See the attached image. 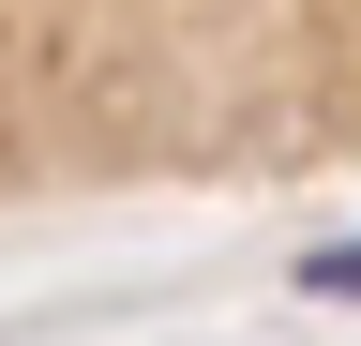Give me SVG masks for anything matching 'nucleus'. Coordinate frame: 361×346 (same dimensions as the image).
Here are the masks:
<instances>
[{
  "label": "nucleus",
  "mask_w": 361,
  "mask_h": 346,
  "mask_svg": "<svg viewBox=\"0 0 361 346\" xmlns=\"http://www.w3.org/2000/svg\"><path fill=\"white\" fill-rule=\"evenodd\" d=\"M301 301H361V241H301Z\"/></svg>",
  "instance_id": "f257e3e1"
}]
</instances>
